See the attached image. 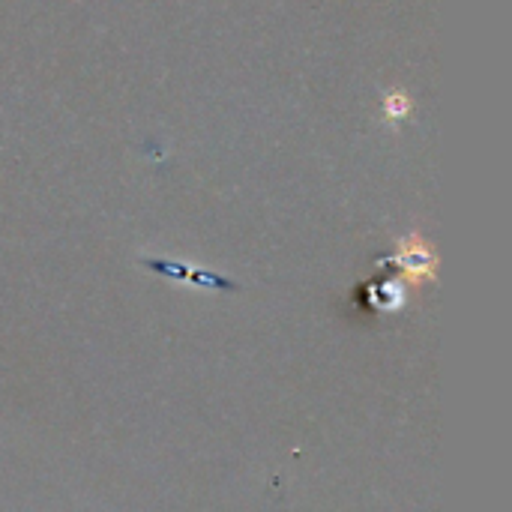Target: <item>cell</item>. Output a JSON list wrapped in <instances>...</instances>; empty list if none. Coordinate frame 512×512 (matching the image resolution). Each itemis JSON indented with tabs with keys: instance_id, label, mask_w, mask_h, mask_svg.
Returning a JSON list of instances; mask_svg holds the SVG:
<instances>
[{
	"instance_id": "obj_2",
	"label": "cell",
	"mask_w": 512,
	"mask_h": 512,
	"mask_svg": "<svg viewBox=\"0 0 512 512\" xmlns=\"http://www.w3.org/2000/svg\"><path fill=\"white\" fill-rule=\"evenodd\" d=\"M141 264L147 270H156L168 279H177V282H189V285H198V288H213V291H240L237 282L225 279V276H216V273H207V270H195L183 261H165V258H141Z\"/></svg>"
},
{
	"instance_id": "obj_4",
	"label": "cell",
	"mask_w": 512,
	"mask_h": 512,
	"mask_svg": "<svg viewBox=\"0 0 512 512\" xmlns=\"http://www.w3.org/2000/svg\"><path fill=\"white\" fill-rule=\"evenodd\" d=\"M384 114H387L390 123L405 120V117L411 114V99H408V93H405V90H390L387 99H384Z\"/></svg>"
},
{
	"instance_id": "obj_3",
	"label": "cell",
	"mask_w": 512,
	"mask_h": 512,
	"mask_svg": "<svg viewBox=\"0 0 512 512\" xmlns=\"http://www.w3.org/2000/svg\"><path fill=\"white\" fill-rule=\"evenodd\" d=\"M375 297V306L387 309V312H396L402 303H405V291H402V282H384L372 291Z\"/></svg>"
},
{
	"instance_id": "obj_1",
	"label": "cell",
	"mask_w": 512,
	"mask_h": 512,
	"mask_svg": "<svg viewBox=\"0 0 512 512\" xmlns=\"http://www.w3.org/2000/svg\"><path fill=\"white\" fill-rule=\"evenodd\" d=\"M396 267H402V273L411 282H432L435 279V252L426 246V240L420 234H408L405 240H399L396 255L390 258Z\"/></svg>"
}]
</instances>
